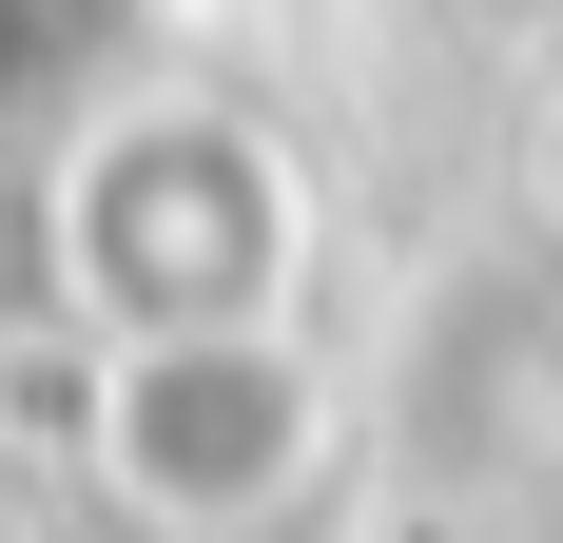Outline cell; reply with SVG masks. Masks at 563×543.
<instances>
[{"label":"cell","instance_id":"6da1fadb","mask_svg":"<svg viewBox=\"0 0 563 543\" xmlns=\"http://www.w3.org/2000/svg\"><path fill=\"white\" fill-rule=\"evenodd\" d=\"M311 291V156L253 98L195 78H98L40 136V311L78 350L156 330H291Z\"/></svg>","mask_w":563,"mask_h":543},{"label":"cell","instance_id":"7a4b0ae2","mask_svg":"<svg viewBox=\"0 0 563 543\" xmlns=\"http://www.w3.org/2000/svg\"><path fill=\"white\" fill-rule=\"evenodd\" d=\"M78 466L117 524L156 543H253L331 486V369L311 330H156V350H78Z\"/></svg>","mask_w":563,"mask_h":543}]
</instances>
